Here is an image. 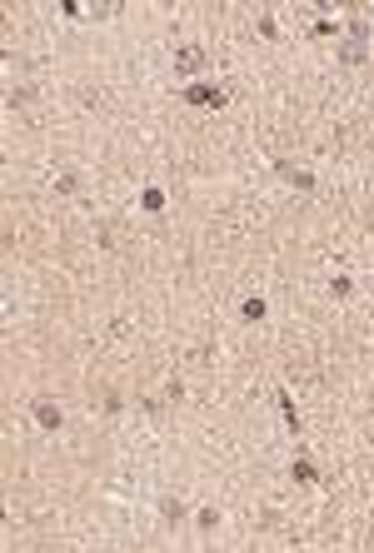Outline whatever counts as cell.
Segmentation results:
<instances>
[{
  "label": "cell",
  "mask_w": 374,
  "mask_h": 553,
  "mask_svg": "<svg viewBox=\"0 0 374 553\" xmlns=\"http://www.w3.org/2000/svg\"><path fill=\"white\" fill-rule=\"evenodd\" d=\"M364 55H369V45H364V40H349V45H340V60H344V65H360Z\"/></svg>",
  "instance_id": "obj_7"
},
{
  "label": "cell",
  "mask_w": 374,
  "mask_h": 553,
  "mask_svg": "<svg viewBox=\"0 0 374 553\" xmlns=\"http://www.w3.org/2000/svg\"><path fill=\"white\" fill-rule=\"evenodd\" d=\"M205 70V45H195V40H185V45H175V75L190 80Z\"/></svg>",
  "instance_id": "obj_2"
},
{
  "label": "cell",
  "mask_w": 374,
  "mask_h": 553,
  "mask_svg": "<svg viewBox=\"0 0 374 553\" xmlns=\"http://www.w3.org/2000/svg\"><path fill=\"white\" fill-rule=\"evenodd\" d=\"M180 100H185V105H200V110H220V105H225V90H220V85H205V80H190V85L180 90Z\"/></svg>",
  "instance_id": "obj_1"
},
{
  "label": "cell",
  "mask_w": 374,
  "mask_h": 553,
  "mask_svg": "<svg viewBox=\"0 0 374 553\" xmlns=\"http://www.w3.org/2000/svg\"><path fill=\"white\" fill-rule=\"evenodd\" d=\"M264 314H269V304L260 300V294H249V300L240 304V319H249V324H255V319H264Z\"/></svg>",
  "instance_id": "obj_6"
},
{
  "label": "cell",
  "mask_w": 374,
  "mask_h": 553,
  "mask_svg": "<svg viewBox=\"0 0 374 553\" xmlns=\"http://www.w3.org/2000/svg\"><path fill=\"white\" fill-rule=\"evenodd\" d=\"M35 424H40V429H50V434H55L60 424H65V414H60V409H55L50 399H35Z\"/></svg>",
  "instance_id": "obj_3"
},
{
  "label": "cell",
  "mask_w": 374,
  "mask_h": 553,
  "mask_svg": "<svg viewBox=\"0 0 374 553\" xmlns=\"http://www.w3.org/2000/svg\"><path fill=\"white\" fill-rule=\"evenodd\" d=\"M275 169H280V180H289L295 189H315V175H309V169H295V165H284V160H275Z\"/></svg>",
  "instance_id": "obj_4"
},
{
  "label": "cell",
  "mask_w": 374,
  "mask_h": 553,
  "mask_svg": "<svg viewBox=\"0 0 374 553\" xmlns=\"http://www.w3.org/2000/svg\"><path fill=\"white\" fill-rule=\"evenodd\" d=\"M140 209H150V215H160V209H165V189H160V185H150V189L140 195Z\"/></svg>",
  "instance_id": "obj_9"
},
{
  "label": "cell",
  "mask_w": 374,
  "mask_h": 553,
  "mask_svg": "<svg viewBox=\"0 0 374 553\" xmlns=\"http://www.w3.org/2000/svg\"><path fill=\"white\" fill-rule=\"evenodd\" d=\"M55 189H60V195H80V175H75V169H65V175L55 180Z\"/></svg>",
  "instance_id": "obj_10"
},
{
  "label": "cell",
  "mask_w": 374,
  "mask_h": 553,
  "mask_svg": "<svg viewBox=\"0 0 374 553\" xmlns=\"http://www.w3.org/2000/svg\"><path fill=\"white\" fill-rule=\"evenodd\" d=\"M165 519H170V523L185 519V503H180V499H165Z\"/></svg>",
  "instance_id": "obj_12"
},
{
  "label": "cell",
  "mask_w": 374,
  "mask_h": 553,
  "mask_svg": "<svg viewBox=\"0 0 374 553\" xmlns=\"http://www.w3.org/2000/svg\"><path fill=\"white\" fill-rule=\"evenodd\" d=\"M195 523H200V528H205V534H210V528H215V523H220V514H215V508H200V514H195Z\"/></svg>",
  "instance_id": "obj_11"
},
{
  "label": "cell",
  "mask_w": 374,
  "mask_h": 553,
  "mask_svg": "<svg viewBox=\"0 0 374 553\" xmlns=\"http://www.w3.org/2000/svg\"><path fill=\"white\" fill-rule=\"evenodd\" d=\"M289 474H295V483H320V469L309 459H295V463H289Z\"/></svg>",
  "instance_id": "obj_5"
},
{
  "label": "cell",
  "mask_w": 374,
  "mask_h": 553,
  "mask_svg": "<svg viewBox=\"0 0 374 553\" xmlns=\"http://www.w3.org/2000/svg\"><path fill=\"white\" fill-rule=\"evenodd\" d=\"M275 399H280V414H284V424H289V429H295V434H300V409H295V399H289L284 389H280Z\"/></svg>",
  "instance_id": "obj_8"
}]
</instances>
